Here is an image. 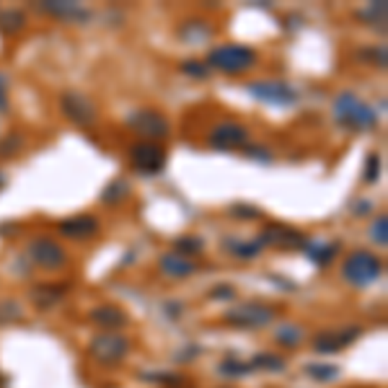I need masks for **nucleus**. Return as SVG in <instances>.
I'll return each mask as SVG.
<instances>
[{"instance_id":"f257e3e1","label":"nucleus","mask_w":388,"mask_h":388,"mask_svg":"<svg viewBox=\"0 0 388 388\" xmlns=\"http://www.w3.org/2000/svg\"><path fill=\"white\" fill-rule=\"evenodd\" d=\"M331 114L347 132H373L378 127V112L355 91H340L331 101Z\"/></svg>"},{"instance_id":"f03ea898","label":"nucleus","mask_w":388,"mask_h":388,"mask_svg":"<svg viewBox=\"0 0 388 388\" xmlns=\"http://www.w3.org/2000/svg\"><path fill=\"white\" fill-rule=\"evenodd\" d=\"M204 65L210 68V73H223V76H246L249 70H254L259 65V52L249 44H238V42H225V44H215Z\"/></svg>"},{"instance_id":"7ed1b4c3","label":"nucleus","mask_w":388,"mask_h":388,"mask_svg":"<svg viewBox=\"0 0 388 388\" xmlns=\"http://www.w3.org/2000/svg\"><path fill=\"white\" fill-rule=\"evenodd\" d=\"M383 259L378 254L368 252V249H355L344 256V262L340 267V277L347 282L349 288L355 290H362V288H370L373 282H378L383 277Z\"/></svg>"},{"instance_id":"20e7f679","label":"nucleus","mask_w":388,"mask_h":388,"mask_svg":"<svg viewBox=\"0 0 388 388\" xmlns=\"http://www.w3.org/2000/svg\"><path fill=\"white\" fill-rule=\"evenodd\" d=\"M132 349V342L122 331H101L94 340L88 342V358L94 360L101 368H116L122 365Z\"/></svg>"},{"instance_id":"39448f33","label":"nucleus","mask_w":388,"mask_h":388,"mask_svg":"<svg viewBox=\"0 0 388 388\" xmlns=\"http://www.w3.org/2000/svg\"><path fill=\"white\" fill-rule=\"evenodd\" d=\"M277 306H272V303H262V301H246L241 306H233V308L225 310L223 321L233 329H246V331H254V329H264V326H270L272 321L277 319Z\"/></svg>"},{"instance_id":"423d86ee","label":"nucleus","mask_w":388,"mask_h":388,"mask_svg":"<svg viewBox=\"0 0 388 388\" xmlns=\"http://www.w3.org/2000/svg\"><path fill=\"white\" fill-rule=\"evenodd\" d=\"M127 127L135 132L140 140L150 143H164L166 137H171V119L155 107H140L127 114Z\"/></svg>"},{"instance_id":"0eeeda50","label":"nucleus","mask_w":388,"mask_h":388,"mask_svg":"<svg viewBox=\"0 0 388 388\" xmlns=\"http://www.w3.org/2000/svg\"><path fill=\"white\" fill-rule=\"evenodd\" d=\"M26 256L42 272H62L70 264L65 246L52 236H34L26 243Z\"/></svg>"},{"instance_id":"6e6552de","label":"nucleus","mask_w":388,"mask_h":388,"mask_svg":"<svg viewBox=\"0 0 388 388\" xmlns=\"http://www.w3.org/2000/svg\"><path fill=\"white\" fill-rule=\"evenodd\" d=\"M249 94L256 101H262L267 107L277 109H290L301 101V91L295 86H290L288 80H274V78H262V80H252L246 83Z\"/></svg>"},{"instance_id":"1a4fd4ad","label":"nucleus","mask_w":388,"mask_h":388,"mask_svg":"<svg viewBox=\"0 0 388 388\" xmlns=\"http://www.w3.org/2000/svg\"><path fill=\"white\" fill-rule=\"evenodd\" d=\"M127 155H130L132 168L143 176L164 174L166 164H168V150L164 148V143H150V140H137V143H132Z\"/></svg>"},{"instance_id":"9d476101","label":"nucleus","mask_w":388,"mask_h":388,"mask_svg":"<svg viewBox=\"0 0 388 388\" xmlns=\"http://www.w3.org/2000/svg\"><path fill=\"white\" fill-rule=\"evenodd\" d=\"M262 249H274V252H303V246L308 243V236L288 223H267L259 231Z\"/></svg>"},{"instance_id":"9b49d317","label":"nucleus","mask_w":388,"mask_h":388,"mask_svg":"<svg viewBox=\"0 0 388 388\" xmlns=\"http://www.w3.org/2000/svg\"><path fill=\"white\" fill-rule=\"evenodd\" d=\"M60 112L68 122L78 127H94L98 122V107L94 104V98L73 88L60 94Z\"/></svg>"},{"instance_id":"f8f14e48","label":"nucleus","mask_w":388,"mask_h":388,"mask_svg":"<svg viewBox=\"0 0 388 388\" xmlns=\"http://www.w3.org/2000/svg\"><path fill=\"white\" fill-rule=\"evenodd\" d=\"M360 337H362V326H358V324L340 326V329H324L313 337V349L319 355H337L342 349L352 347Z\"/></svg>"},{"instance_id":"ddd939ff","label":"nucleus","mask_w":388,"mask_h":388,"mask_svg":"<svg viewBox=\"0 0 388 388\" xmlns=\"http://www.w3.org/2000/svg\"><path fill=\"white\" fill-rule=\"evenodd\" d=\"M249 143V130L241 125V122H233V119H225V122H218V125L210 130L207 135V146L213 150H241L243 146Z\"/></svg>"},{"instance_id":"4468645a","label":"nucleus","mask_w":388,"mask_h":388,"mask_svg":"<svg viewBox=\"0 0 388 388\" xmlns=\"http://www.w3.org/2000/svg\"><path fill=\"white\" fill-rule=\"evenodd\" d=\"M58 233L62 238H68V241H78V243L91 241V238H96L98 233H101V220H98L96 215H88V213L70 215V218L58 223Z\"/></svg>"},{"instance_id":"2eb2a0df","label":"nucleus","mask_w":388,"mask_h":388,"mask_svg":"<svg viewBox=\"0 0 388 388\" xmlns=\"http://www.w3.org/2000/svg\"><path fill=\"white\" fill-rule=\"evenodd\" d=\"M70 290V282H42L34 285L29 292V301L34 303L37 310H52L60 301H65V295Z\"/></svg>"},{"instance_id":"dca6fc26","label":"nucleus","mask_w":388,"mask_h":388,"mask_svg":"<svg viewBox=\"0 0 388 388\" xmlns=\"http://www.w3.org/2000/svg\"><path fill=\"white\" fill-rule=\"evenodd\" d=\"M88 321L96 324L101 331H122L130 324V316L114 303H101V306L88 310Z\"/></svg>"},{"instance_id":"f3484780","label":"nucleus","mask_w":388,"mask_h":388,"mask_svg":"<svg viewBox=\"0 0 388 388\" xmlns=\"http://www.w3.org/2000/svg\"><path fill=\"white\" fill-rule=\"evenodd\" d=\"M42 13H47L52 19L68 21V24H83L91 19V10H86L80 3H68V0H49V3H37Z\"/></svg>"},{"instance_id":"a211bd4d","label":"nucleus","mask_w":388,"mask_h":388,"mask_svg":"<svg viewBox=\"0 0 388 388\" xmlns=\"http://www.w3.org/2000/svg\"><path fill=\"white\" fill-rule=\"evenodd\" d=\"M197 262L192 259H184V256H179L174 252H166L161 259H158V272L168 277V280H186V277H192L197 274Z\"/></svg>"},{"instance_id":"6ab92c4d","label":"nucleus","mask_w":388,"mask_h":388,"mask_svg":"<svg viewBox=\"0 0 388 388\" xmlns=\"http://www.w3.org/2000/svg\"><path fill=\"white\" fill-rule=\"evenodd\" d=\"M213 34H215L213 24L207 19H200V16H197V19H184L176 26V37L182 39L184 44H192V47L204 44Z\"/></svg>"},{"instance_id":"aec40b11","label":"nucleus","mask_w":388,"mask_h":388,"mask_svg":"<svg viewBox=\"0 0 388 388\" xmlns=\"http://www.w3.org/2000/svg\"><path fill=\"white\" fill-rule=\"evenodd\" d=\"M340 249H342L340 241H313V238H308V243L303 246L306 256H308L316 267H321V270L331 267V262L340 256Z\"/></svg>"},{"instance_id":"412c9836","label":"nucleus","mask_w":388,"mask_h":388,"mask_svg":"<svg viewBox=\"0 0 388 388\" xmlns=\"http://www.w3.org/2000/svg\"><path fill=\"white\" fill-rule=\"evenodd\" d=\"M223 249L231 254L233 259H241V262H252V259H259L262 256V243L256 238H233L228 236L223 241Z\"/></svg>"},{"instance_id":"4be33fe9","label":"nucleus","mask_w":388,"mask_h":388,"mask_svg":"<svg viewBox=\"0 0 388 388\" xmlns=\"http://www.w3.org/2000/svg\"><path fill=\"white\" fill-rule=\"evenodd\" d=\"M272 340L277 347H285V349H298L306 342V329H303L301 324H280L274 334H272Z\"/></svg>"},{"instance_id":"5701e85b","label":"nucleus","mask_w":388,"mask_h":388,"mask_svg":"<svg viewBox=\"0 0 388 388\" xmlns=\"http://www.w3.org/2000/svg\"><path fill=\"white\" fill-rule=\"evenodd\" d=\"M26 26H29L26 10H21V8L0 10V34H3V37H19L21 31H26Z\"/></svg>"},{"instance_id":"b1692460","label":"nucleus","mask_w":388,"mask_h":388,"mask_svg":"<svg viewBox=\"0 0 388 388\" xmlns=\"http://www.w3.org/2000/svg\"><path fill=\"white\" fill-rule=\"evenodd\" d=\"M254 373H285L288 370V358L285 355H277V352H256L252 360Z\"/></svg>"},{"instance_id":"393cba45","label":"nucleus","mask_w":388,"mask_h":388,"mask_svg":"<svg viewBox=\"0 0 388 388\" xmlns=\"http://www.w3.org/2000/svg\"><path fill=\"white\" fill-rule=\"evenodd\" d=\"M386 13H388V6L383 0H378V3H368L365 8H360L358 13H355V19L362 21V24H368L370 29L386 31Z\"/></svg>"},{"instance_id":"a878e982","label":"nucleus","mask_w":388,"mask_h":388,"mask_svg":"<svg viewBox=\"0 0 388 388\" xmlns=\"http://www.w3.org/2000/svg\"><path fill=\"white\" fill-rule=\"evenodd\" d=\"M174 254H179V256H184V259H197V256H202L204 254V241L197 236V233H184V236H179L174 241Z\"/></svg>"},{"instance_id":"bb28decb","label":"nucleus","mask_w":388,"mask_h":388,"mask_svg":"<svg viewBox=\"0 0 388 388\" xmlns=\"http://www.w3.org/2000/svg\"><path fill=\"white\" fill-rule=\"evenodd\" d=\"M355 58H358L362 65H368V68L386 70V65H388V49H386V44H368V47H360Z\"/></svg>"},{"instance_id":"cd10ccee","label":"nucleus","mask_w":388,"mask_h":388,"mask_svg":"<svg viewBox=\"0 0 388 388\" xmlns=\"http://www.w3.org/2000/svg\"><path fill=\"white\" fill-rule=\"evenodd\" d=\"M218 373L223 376V378H231V380H238V378H246V376H252L254 368L249 360H241V358H233V355H228V358L218 365Z\"/></svg>"},{"instance_id":"c85d7f7f","label":"nucleus","mask_w":388,"mask_h":388,"mask_svg":"<svg viewBox=\"0 0 388 388\" xmlns=\"http://www.w3.org/2000/svg\"><path fill=\"white\" fill-rule=\"evenodd\" d=\"M306 373H308L310 380H316V383H331V380L340 378V365H334V362H308L306 365Z\"/></svg>"},{"instance_id":"c756f323","label":"nucleus","mask_w":388,"mask_h":388,"mask_svg":"<svg viewBox=\"0 0 388 388\" xmlns=\"http://www.w3.org/2000/svg\"><path fill=\"white\" fill-rule=\"evenodd\" d=\"M24 306L16 298H0V326H13L24 321Z\"/></svg>"},{"instance_id":"7c9ffc66","label":"nucleus","mask_w":388,"mask_h":388,"mask_svg":"<svg viewBox=\"0 0 388 388\" xmlns=\"http://www.w3.org/2000/svg\"><path fill=\"white\" fill-rule=\"evenodd\" d=\"M130 197V184H127L125 179H114L112 184H107V189L101 192V202L109 204V207H116V204H122Z\"/></svg>"},{"instance_id":"2f4dec72","label":"nucleus","mask_w":388,"mask_h":388,"mask_svg":"<svg viewBox=\"0 0 388 388\" xmlns=\"http://www.w3.org/2000/svg\"><path fill=\"white\" fill-rule=\"evenodd\" d=\"M24 148H26L24 135H21V132H8V135L0 140V158H13V155H19Z\"/></svg>"},{"instance_id":"473e14b6","label":"nucleus","mask_w":388,"mask_h":388,"mask_svg":"<svg viewBox=\"0 0 388 388\" xmlns=\"http://www.w3.org/2000/svg\"><path fill=\"white\" fill-rule=\"evenodd\" d=\"M241 150H243V155H246L249 161H256V164H272V161H274L272 148L262 146V143H246Z\"/></svg>"},{"instance_id":"72a5a7b5","label":"nucleus","mask_w":388,"mask_h":388,"mask_svg":"<svg viewBox=\"0 0 388 388\" xmlns=\"http://www.w3.org/2000/svg\"><path fill=\"white\" fill-rule=\"evenodd\" d=\"M370 238H373V243H378L380 249H386L388 246V215L380 213L376 220H373V225H370Z\"/></svg>"},{"instance_id":"f704fd0d","label":"nucleus","mask_w":388,"mask_h":388,"mask_svg":"<svg viewBox=\"0 0 388 388\" xmlns=\"http://www.w3.org/2000/svg\"><path fill=\"white\" fill-rule=\"evenodd\" d=\"M380 168H383L380 155L378 153H368V158H365V171H362V182H365V184H378Z\"/></svg>"},{"instance_id":"c9c22d12","label":"nucleus","mask_w":388,"mask_h":388,"mask_svg":"<svg viewBox=\"0 0 388 388\" xmlns=\"http://www.w3.org/2000/svg\"><path fill=\"white\" fill-rule=\"evenodd\" d=\"M231 218L236 220H246V223H252V220H262V210L256 207V204H233L231 207Z\"/></svg>"},{"instance_id":"e433bc0d","label":"nucleus","mask_w":388,"mask_h":388,"mask_svg":"<svg viewBox=\"0 0 388 388\" xmlns=\"http://www.w3.org/2000/svg\"><path fill=\"white\" fill-rule=\"evenodd\" d=\"M179 70L189 78H197V80H204V78L210 76V68L204 65L202 60H184V62L179 65Z\"/></svg>"},{"instance_id":"4c0bfd02","label":"nucleus","mask_w":388,"mask_h":388,"mask_svg":"<svg viewBox=\"0 0 388 388\" xmlns=\"http://www.w3.org/2000/svg\"><path fill=\"white\" fill-rule=\"evenodd\" d=\"M207 298L215 303H231V301H236V288H233L231 282H220V285L210 288V295H207Z\"/></svg>"},{"instance_id":"58836bf2","label":"nucleus","mask_w":388,"mask_h":388,"mask_svg":"<svg viewBox=\"0 0 388 388\" xmlns=\"http://www.w3.org/2000/svg\"><path fill=\"white\" fill-rule=\"evenodd\" d=\"M146 380L155 383V386H179V383H184V378L176 376V373H146Z\"/></svg>"},{"instance_id":"ea45409f","label":"nucleus","mask_w":388,"mask_h":388,"mask_svg":"<svg viewBox=\"0 0 388 388\" xmlns=\"http://www.w3.org/2000/svg\"><path fill=\"white\" fill-rule=\"evenodd\" d=\"M0 114H10V86L3 70H0Z\"/></svg>"},{"instance_id":"a19ab883","label":"nucleus","mask_w":388,"mask_h":388,"mask_svg":"<svg viewBox=\"0 0 388 388\" xmlns=\"http://www.w3.org/2000/svg\"><path fill=\"white\" fill-rule=\"evenodd\" d=\"M370 210H373V202H370V200H365V197H362V200H358V202H352V215H358V218H365Z\"/></svg>"},{"instance_id":"79ce46f5","label":"nucleus","mask_w":388,"mask_h":388,"mask_svg":"<svg viewBox=\"0 0 388 388\" xmlns=\"http://www.w3.org/2000/svg\"><path fill=\"white\" fill-rule=\"evenodd\" d=\"M3 184H6V176H3V171H0V189H3Z\"/></svg>"},{"instance_id":"37998d69","label":"nucleus","mask_w":388,"mask_h":388,"mask_svg":"<svg viewBox=\"0 0 388 388\" xmlns=\"http://www.w3.org/2000/svg\"><path fill=\"white\" fill-rule=\"evenodd\" d=\"M3 383H6V378H3V373H0V386H3Z\"/></svg>"}]
</instances>
